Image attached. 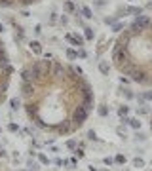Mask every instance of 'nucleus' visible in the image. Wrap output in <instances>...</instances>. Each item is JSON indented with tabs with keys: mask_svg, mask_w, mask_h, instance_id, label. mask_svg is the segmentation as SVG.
Instances as JSON below:
<instances>
[{
	"mask_svg": "<svg viewBox=\"0 0 152 171\" xmlns=\"http://www.w3.org/2000/svg\"><path fill=\"white\" fill-rule=\"evenodd\" d=\"M6 156V150H4V146H0V158Z\"/></svg>",
	"mask_w": 152,
	"mask_h": 171,
	"instance_id": "nucleus-29",
	"label": "nucleus"
},
{
	"mask_svg": "<svg viewBox=\"0 0 152 171\" xmlns=\"http://www.w3.org/2000/svg\"><path fill=\"white\" fill-rule=\"evenodd\" d=\"M126 160H127V158L124 156V154H116V156H114V164H120V165H124V164H126Z\"/></svg>",
	"mask_w": 152,
	"mask_h": 171,
	"instance_id": "nucleus-9",
	"label": "nucleus"
},
{
	"mask_svg": "<svg viewBox=\"0 0 152 171\" xmlns=\"http://www.w3.org/2000/svg\"><path fill=\"white\" fill-rule=\"evenodd\" d=\"M8 131H11V133L19 131V125L17 124H8Z\"/></svg>",
	"mask_w": 152,
	"mask_h": 171,
	"instance_id": "nucleus-17",
	"label": "nucleus"
},
{
	"mask_svg": "<svg viewBox=\"0 0 152 171\" xmlns=\"http://www.w3.org/2000/svg\"><path fill=\"white\" fill-rule=\"evenodd\" d=\"M67 148L76 150V141H74V139H69V141H67Z\"/></svg>",
	"mask_w": 152,
	"mask_h": 171,
	"instance_id": "nucleus-16",
	"label": "nucleus"
},
{
	"mask_svg": "<svg viewBox=\"0 0 152 171\" xmlns=\"http://www.w3.org/2000/svg\"><path fill=\"white\" fill-rule=\"evenodd\" d=\"M70 164H72V165H78V158H70Z\"/></svg>",
	"mask_w": 152,
	"mask_h": 171,
	"instance_id": "nucleus-30",
	"label": "nucleus"
},
{
	"mask_svg": "<svg viewBox=\"0 0 152 171\" xmlns=\"http://www.w3.org/2000/svg\"><path fill=\"white\" fill-rule=\"evenodd\" d=\"M137 112H139V114H148V107H146V105H141Z\"/></svg>",
	"mask_w": 152,
	"mask_h": 171,
	"instance_id": "nucleus-21",
	"label": "nucleus"
},
{
	"mask_svg": "<svg viewBox=\"0 0 152 171\" xmlns=\"http://www.w3.org/2000/svg\"><path fill=\"white\" fill-rule=\"evenodd\" d=\"M127 125L133 128L135 131H139V129H141V120H139V118H127Z\"/></svg>",
	"mask_w": 152,
	"mask_h": 171,
	"instance_id": "nucleus-5",
	"label": "nucleus"
},
{
	"mask_svg": "<svg viewBox=\"0 0 152 171\" xmlns=\"http://www.w3.org/2000/svg\"><path fill=\"white\" fill-rule=\"evenodd\" d=\"M11 74H13V67H11V61H10V55H8L6 44L0 40V105L4 103V99H6Z\"/></svg>",
	"mask_w": 152,
	"mask_h": 171,
	"instance_id": "nucleus-3",
	"label": "nucleus"
},
{
	"mask_svg": "<svg viewBox=\"0 0 152 171\" xmlns=\"http://www.w3.org/2000/svg\"><path fill=\"white\" fill-rule=\"evenodd\" d=\"M150 131H152V116H150Z\"/></svg>",
	"mask_w": 152,
	"mask_h": 171,
	"instance_id": "nucleus-32",
	"label": "nucleus"
},
{
	"mask_svg": "<svg viewBox=\"0 0 152 171\" xmlns=\"http://www.w3.org/2000/svg\"><path fill=\"white\" fill-rule=\"evenodd\" d=\"M86 38H93V28H86Z\"/></svg>",
	"mask_w": 152,
	"mask_h": 171,
	"instance_id": "nucleus-24",
	"label": "nucleus"
},
{
	"mask_svg": "<svg viewBox=\"0 0 152 171\" xmlns=\"http://www.w3.org/2000/svg\"><path fill=\"white\" fill-rule=\"evenodd\" d=\"M38 162L44 164V165H50V158H48L46 154H38Z\"/></svg>",
	"mask_w": 152,
	"mask_h": 171,
	"instance_id": "nucleus-11",
	"label": "nucleus"
},
{
	"mask_svg": "<svg viewBox=\"0 0 152 171\" xmlns=\"http://www.w3.org/2000/svg\"><path fill=\"white\" fill-rule=\"evenodd\" d=\"M150 165H152V162H150Z\"/></svg>",
	"mask_w": 152,
	"mask_h": 171,
	"instance_id": "nucleus-34",
	"label": "nucleus"
},
{
	"mask_svg": "<svg viewBox=\"0 0 152 171\" xmlns=\"http://www.w3.org/2000/svg\"><path fill=\"white\" fill-rule=\"evenodd\" d=\"M67 38H69V40H70V42H72V44H76V46H82V42H84V40L80 38V36H74V34H69V36H67Z\"/></svg>",
	"mask_w": 152,
	"mask_h": 171,
	"instance_id": "nucleus-8",
	"label": "nucleus"
},
{
	"mask_svg": "<svg viewBox=\"0 0 152 171\" xmlns=\"http://www.w3.org/2000/svg\"><path fill=\"white\" fill-rule=\"evenodd\" d=\"M97 114H99V116H109V107H107V105H99V107H97Z\"/></svg>",
	"mask_w": 152,
	"mask_h": 171,
	"instance_id": "nucleus-6",
	"label": "nucleus"
},
{
	"mask_svg": "<svg viewBox=\"0 0 152 171\" xmlns=\"http://www.w3.org/2000/svg\"><path fill=\"white\" fill-rule=\"evenodd\" d=\"M99 71H101L103 74H107V72H109V65H107V63H101V65H99Z\"/></svg>",
	"mask_w": 152,
	"mask_h": 171,
	"instance_id": "nucleus-19",
	"label": "nucleus"
},
{
	"mask_svg": "<svg viewBox=\"0 0 152 171\" xmlns=\"http://www.w3.org/2000/svg\"><path fill=\"white\" fill-rule=\"evenodd\" d=\"M21 99L34 125L57 135L80 129L95 108L91 84L80 67L57 59H34L21 71Z\"/></svg>",
	"mask_w": 152,
	"mask_h": 171,
	"instance_id": "nucleus-1",
	"label": "nucleus"
},
{
	"mask_svg": "<svg viewBox=\"0 0 152 171\" xmlns=\"http://www.w3.org/2000/svg\"><path fill=\"white\" fill-rule=\"evenodd\" d=\"M127 112H129V107H126V105L118 107V116H127Z\"/></svg>",
	"mask_w": 152,
	"mask_h": 171,
	"instance_id": "nucleus-10",
	"label": "nucleus"
},
{
	"mask_svg": "<svg viewBox=\"0 0 152 171\" xmlns=\"http://www.w3.org/2000/svg\"><path fill=\"white\" fill-rule=\"evenodd\" d=\"M70 162L69 160H61V158H57V160H55V165H59V167H65V165H69Z\"/></svg>",
	"mask_w": 152,
	"mask_h": 171,
	"instance_id": "nucleus-13",
	"label": "nucleus"
},
{
	"mask_svg": "<svg viewBox=\"0 0 152 171\" xmlns=\"http://www.w3.org/2000/svg\"><path fill=\"white\" fill-rule=\"evenodd\" d=\"M133 167L143 169L145 167V160H143V158H133Z\"/></svg>",
	"mask_w": 152,
	"mask_h": 171,
	"instance_id": "nucleus-7",
	"label": "nucleus"
},
{
	"mask_svg": "<svg viewBox=\"0 0 152 171\" xmlns=\"http://www.w3.org/2000/svg\"><path fill=\"white\" fill-rule=\"evenodd\" d=\"M122 91H124V95H126L127 99H131V97H133V95H131V91H129V89H122Z\"/></svg>",
	"mask_w": 152,
	"mask_h": 171,
	"instance_id": "nucleus-26",
	"label": "nucleus"
},
{
	"mask_svg": "<svg viewBox=\"0 0 152 171\" xmlns=\"http://www.w3.org/2000/svg\"><path fill=\"white\" fill-rule=\"evenodd\" d=\"M40 0H0V8H27Z\"/></svg>",
	"mask_w": 152,
	"mask_h": 171,
	"instance_id": "nucleus-4",
	"label": "nucleus"
},
{
	"mask_svg": "<svg viewBox=\"0 0 152 171\" xmlns=\"http://www.w3.org/2000/svg\"><path fill=\"white\" fill-rule=\"evenodd\" d=\"M87 137H89V141H99V137H97V133L93 131V129H89L87 131Z\"/></svg>",
	"mask_w": 152,
	"mask_h": 171,
	"instance_id": "nucleus-15",
	"label": "nucleus"
},
{
	"mask_svg": "<svg viewBox=\"0 0 152 171\" xmlns=\"http://www.w3.org/2000/svg\"><path fill=\"white\" fill-rule=\"evenodd\" d=\"M103 164H105V165H114V158H105Z\"/></svg>",
	"mask_w": 152,
	"mask_h": 171,
	"instance_id": "nucleus-22",
	"label": "nucleus"
},
{
	"mask_svg": "<svg viewBox=\"0 0 152 171\" xmlns=\"http://www.w3.org/2000/svg\"><path fill=\"white\" fill-rule=\"evenodd\" d=\"M67 57H69V59H76V51L74 50H69V51H67Z\"/></svg>",
	"mask_w": 152,
	"mask_h": 171,
	"instance_id": "nucleus-23",
	"label": "nucleus"
},
{
	"mask_svg": "<svg viewBox=\"0 0 152 171\" xmlns=\"http://www.w3.org/2000/svg\"><path fill=\"white\" fill-rule=\"evenodd\" d=\"M112 65L127 80L152 88V15L126 25L112 46Z\"/></svg>",
	"mask_w": 152,
	"mask_h": 171,
	"instance_id": "nucleus-2",
	"label": "nucleus"
},
{
	"mask_svg": "<svg viewBox=\"0 0 152 171\" xmlns=\"http://www.w3.org/2000/svg\"><path fill=\"white\" fill-rule=\"evenodd\" d=\"M74 152H76V158H78V160H80V158H84V156H86V152H84V148H82V146H80L78 150H74Z\"/></svg>",
	"mask_w": 152,
	"mask_h": 171,
	"instance_id": "nucleus-20",
	"label": "nucleus"
},
{
	"mask_svg": "<svg viewBox=\"0 0 152 171\" xmlns=\"http://www.w3.org/2000/svg\"><path fill=\"white\" fill-rule=\"evenodd\" d=\"M31 50H33L34 53H42V48H40L38 42H31Z\"/></svg>",
	"mask_w": 152,
	"mask_h": 171,
	"instance_id": "nucleus-12",
	"label": "nucleus"
},
{
	"mask_svg": "<svg viewBox=\"0 0 152 171\" xmlns=\"http://www.w3.org/2000/svg\"><path fill=\"white\" fill-rule=\"evenodd\" d=\"M145 99H148V101H152V91H146V93H145Z\"/></svg>",
	"mask_w": 152,
	"mask_h": 171,
	"instance_id": "nucleus-28",
	"label": "nucleus"
},
{
	"mask_svg": "<svg viewBox=\"0 0 152 171\" xmlns=\"http://www.w3.org/2000/svg\"><path fill=\"white\" fill-rule=\"evenodd\" d=\"M135 139H137V141H146V135H145V133H141V131H137V133H135Z\"/></svg>",
	"mask_w": 152,
	"mask_h": 171,
	"instance_id": "nucleus-18",
	"label": "nucleus"
},
{
	"mask_svg": "<svg viewBox=\"0 0 152 171\" xmlns=\"http://www.w3.org/2000/svg\"><path fill=\"white\" fill-rule=\"evenodd\" d=\"M10 105H11V110H17L21 103H19V99H11V101H10Z\"/></svg>",
	"mask_w": 152,
	"mask_h": 171,
	"instance_id": "nucleus-14",
	"label": "nucleus"
},
{
	"mask_svg": "<svg viewBox=\"0 0 152 171\" xmlns=\"http://www.w3.org/2000/svg\"><path fill=\"white\" fill-rule=\"evenodd\" d=\"M84 17H91V11H89V8H84Z\"/></svg>",
	"mask_w": 152,
	"mask_h": 171,
	"instance_id": "nucleus-25",
	"label": "nucleus"
},
{
	"mask_svg": "<svg viewBox=\"0 0 152 171\" xmlns=\"http://www.w3.org/2000/svg\"><path fill=\"white\" fill-rule=\"evenodd\" d=\"M65 8H67V10H69V11H72V10H74V6H72V2H67V4H65Z\"/></svg>",
	"mask_w": 152,
	"mask_h": 171,
	"instance_id": "nucleus-27",
	"label": "nucleus"
},
{
	"mask_svg": "<svg viewBox=\"0 0 152 171\" xmlns=\"http://www.w3.org/2000/svg\"><path fill=\"white\" fill-rule=\"evenodd\" d=\"M124 171H127V169H124Z\"/></svg>",
	"mask_w": 152,
	"mask_h": 171,
	"instance_id": "nucleus-33",
	"label": "nucleus"
},
{
	"mask_svg": "<svg viewBox=\"0 0 152 171\" xmlns=\"http://www.w3.org/2000/svg\"><path fill=\"white\" fill-rule=\"evenodd\" d=\"M87 169H89V171H99L97 167H93V165H89V167H87Z\"/></svg>",
	"mask_w": 152,
	"mask_h": 171,
	"instance_id": "nucleus-31",
	"label": "nucleus"
}]
</instances>
